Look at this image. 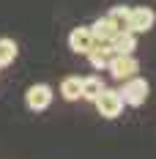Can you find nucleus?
Wrapping results in <instances>:
<instances>
[{
  "mask_svg": "<svg viewBox=\"0 0 156 159\" xmlns=\"http://www.w3.org/2000/svg\"><path fill=\"white\" fill-rule=\"evenodd\" d=\"M121 99H123V104H129V107H142L145 104V99H148V93H151V85H148V80L145 77H129L123 80V85H121Z\"/></svg>",
  "mask_w": 156,
  "mask_h": 159,
  "instance_id": "1",
  "label": "nucleus"
},
{
  "mask_svg": "<svg viewBox=\"0 0 156 159\" xmlns=\"http://www.w3.org/2000/svg\"><path fill=\"white\" fill-rule=\"evenodd\" d=\"M93 104H96V110H99V115H101V118H109V121L118 118V115L123 112V107H126L121 93L112 91V88H104V91L93 99Z\"/></svg>",
  "mask_w": 156,
  "mask_h": 159,
  "instance_id": "2",
  "label": "nucleus"
},
{
  "mask_svg": "<svg viewBox=\"0 0 156 159\" xmlns=\"http://www.w3.org/2000/svg\"><path fill=\"white\" fill-rule=\"evenodd\" d=\"M52 99H55V93H52V88L44 85V82H36V85H30V88L25 91V104H28V110H33V112L47 110L49 104H52Z\"/></svg>",
  "mask_w": 156,
  "mask_h": 159,
  "instance_id": "3",
  "label": "nucleus"
},
{
  "mask_svg": "<svg viewBox=\"0 0 156 159\" xmlns=\"http://www.w3.org/2000/svg\"><path fill=\"white\" fill-rule=\"evenodd\" d=\"M107 71H109L115 80H121V82H123V80L134 77V74L140 71V61H137L134 55H112Z\"/></svg>",
  "mask_w": 156,
  "mask_h": 159,
  "instance_id": "4",
  "label": "nucleus"
},
{
  "mask_svg": "<svg viewBox=\"0 0 156 159\" xmlns=\"http://www.w3.org/2000/svg\"><path fill=\"white\" fill-rule=\"evenodd\" d=\"M69 47H71L74 55H88L96 47V39H93V33H91V28H85V25L74 28V30L69 33Z\"/></svg>",
  "mask_w": 156,
  "mask_h": 159,
  "instance_id": "5",
  "label": "nucleus"
},
{
  "mask_svg": "<svg viewBox=\"0 0 156 159\" xmlns=\"http://www.w3.org/2000/svg\"><path fill=\"white\" fill-rule=\"evenodd\" d=\"M154 22H156V11H154V8H148V6H137V8L129 11V30H131V33L151 30Z\"/></svg>",
  "mask_w": 156,
  "mask_h": 159,
  "instance_id": "6",
  "label": "nucleus"
},
{
  "mask_svg": "<svg viewBox=\"0 0 156 159\" xmlns=\"http://www.w3.org/2000/svg\"><path fill=\"white\" fill-rule=\"evenodd\" d=\"M91 28V33H93V39L99 41V44H109L115 36H118V28H115V22L109 19V16H101V19H96L93 25H88Z\"/></svg>",
  "mask_w": 156,
  "mask_h": 159,
  "instance_id": "7",
  "label": "nucleus"
},
{
  "mask_svg": "<svg viewBox=\"0 0 156 159\" xmlns=\"http://www.w3.org/2000/svg\"><path fill=\"white\" fill-rule=\"evenodd\" d=\"M109 47H112L115 55H134V49H137V33L121 30L112 41H109Z\"/></svg>",
  "mask_w": 156,
  "mask_h": 159,
  "instance_id": "8",
  "label": "nucleus"
},
{
  "mask_svg": "<svg viewBox=\"0 0 156 159\" xmlns=\"http://www.w3.org/2000/svg\"><path fill=\"white\" fill-rule=\"evenodd\" d=\"M112 55H115V52H112V47H109V44H99V41H96V47L88 52V61H91V66H93L96 71H107Z\"/></svg>",
  "mask_w": 156,
  "mask_h": 159,
  "instance_id": "9",
  "label": "nucleus"
},
{
  "mask_svg": "<svg viewBox=\"0 0 156 159\" xmlns=\"http://www.w3.org/2000/svg\"><path fill=\"white\" fill-rule=\"evenodd\" d=\"M101 91H104V82H101V77H82V85H79V99L93 102Z\"/></svg>",
  "mask_w": 156,
  "mask_h": 159,
  "instance_id": "10",
  "label": "nucleus"
},
{
  "mask_svg": "<svg viewBox=\"0 0 156 159\" xmlns=\"http://www.w3.org/2000/svg\"><path fill=\"white\" fill-rule=\"evenodd\" d=\"M79 85H82V77H77V74L63 77L60 80V96L66 102H77L79 99Z\"/></svg>",
  "mask_w": 156,
  "mask_h": 159,
  "instance_id": "11",
  "label": "nucleus"
},
{
  "mask_svg": "<svg viewBox=\"0 0 156 159\" xmlns=\"http://www.w3.org/2000/svg\"><path fill=\"white\" fill-rule=\"evenodd\" d=\"M16 52H19V47H16L14 39H0V69H6V66L14 63Z\"/></svg>",
  "mask_w": 156,
  "mask_h": 159,
  "instance_id": "12",
  "label": "nucleus"
},
{
  "mask_svg": "<svg viewBox=\"0 0 156 159\" xmlns=\"http://www.w3.org/2000/svg\"><path fill=\"white\" fill-rule=\"evenodd\" d=\"M129 11H131V6H112L107 16L115 22L118 30H129Z\"/></svg>",
  "mask_w": 156,
  "mask_h": 159,
  "instance_id": "13",
  "label": "nucleus"
}]
</instances>
